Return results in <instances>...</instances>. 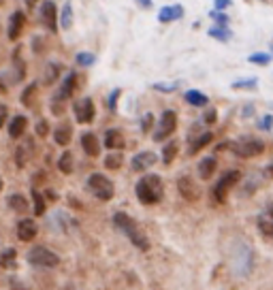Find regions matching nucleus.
I'll list each match as a JSON object with an SVG mask.
<instances>
[{
	"mask_svg": "<svg viewBox=\"0 0 273 290\" xmlns=\"http://www.w3.org/2000/svg\"><path fill=\"white\" fill-rule=\"evenodd\" d=\"M136 198L143 205H158L165 198V184H162L160 175H143L135 186Z\"/></svg>",
	"mask_w": 273,
	"mask_h": 290,
	"instance_id": "obj_1",
	"label": "nucleus"
},
{
	"mask_svg": "<svg viewBox=\"0 0 273 290\" xmlns=\"http://www.w3.org/2000/svg\"><path fill=\"white\" fill-rule=\"evenodd\" d=\"M113 224H115V228H120L122 233H124L128 239H131V243H133L135 248H139L141 252H147V250H149L147 235L143 233L139 226H136V222L128 214H124V211H118V214L113 216Z\"/></svg>",
	"mask_w": 273,
	"mask_h": 290,
	"instance_id": "obj_2",
	"label": "nucleus"
},
{
	"mask_svg": "<svg viewBox=\"0 0 273 290\" xmlns=\"http://www.w3.org/2000/svg\"><path fill=\"white\" fill-rule=\"evenodd\" d=\"M231 265L233 271L241 278H248L254 269V250H252L245 241H237L231 252Z\"/></svg>",
	"mask_w": 273,
	"mask_h": 290,
	"instance_id": "obj_3",
	"label": "nucleus"
},
{
	"mask_svg": "<svg viewBox=\"0 0 273 290\" xmlns=\"http://www.w3.org/2000/svg\"><path fill=\"white\" fill-rule=\"evenodd\" d=\"M220 147H229L233 150L235 156H241V158H254V156H261L265 154V141L261 139H254V137H243L239 141H233V143H224Z\"/></svg>",
	"mask_w": 273,
	"mask_h": 290,
	"instance_id": "obj_4",
	"label": "nucleus"
},
{
	"mask_svg": "<svg viewBox=\"0 0 273 290\" xmlns=\"http://www.w3.org/2000/svg\"><path fill=\"white\" fill-rule=\"evenodd\" d=\"M88 190L102 203L111 201L113 194H115L113 182L107 175H102V173H92V175L88 177Z\"/></svg>",
	"mask_w": 273,
	"mask_h": 290,
	"instance_id": "obj_5",
	"label": "nucleus"
},
{
	"mask_svg": "<svg viewBox=\"0 0 273 290\" xmlns=\"http://www.w3.org/2000/svg\"><path fill=\"white\" fill-rule=\"evenodd\" d=\"M28 262L34 267H41V269H54V267H58V262H60V256H58L54 250H49L45 246H34L28 252Z\"/></svg>",
	"mask_w": 273,
	"mask_h": 290,
	"instance_id": "obj_6",
	"label": "nucleus"
},
{
	"mask_svg": "<svg viewBox=\"0 0 273 290\" xmlns=\"http://www.w3.org/2000/svg\"><path fill=\"white\" fill-rule=\"evenodd\" d=\"M239 179H241V173L237 169L226 171L224 175L220 177V182L216 184V188H213V198H216L218 203H226V196H229V192L239 184Z\"/></svg>",
	"mask_w": 273,
	"mask_h": 290,
	"instance_id": "obj_7",
	"label": "nucleus"
},
{
	"mask_svg": "<svg viewBox=\"0 0 273 290\" xmlns=\"http://www.w3.org/2000/svg\"><path fill=\"white\" fill-rule=\"evenodd\" d=\"M175 128H177V113L171 111V109H167V111L160 115L158 126H156V130H154V141L169 139L175 132Z\"/></svg>",
	"mask_w": 273,
	"mask_h": 290,
	"instance_id": "obj_8",
	"label": "nucleus"
},
{
	"mask_svg": "<svg viewBox=\"0 0 273 290\" xmlns=\"http://www.w3.org/2000/svg\"><path fill=\"white\" fill-rule=\"evenodd\" d=\"M177 190H179L181 198H186L188 203H197V201H201V196H203V188L188 175L177 179Z\"/></svg>",
	"mask_w": 273,
	"mask_h": 290,
	"instance_id": "obj_9",
	"label": "nucleus"
},
{
	"mask_svg": "<svg viewBox=\"0 0 273 290\" xmlns=\"http://www.w3.org/2000/svg\"><path fill=\"white\" fill-rule=\"evenodd\" d=\"M73 111H75V120L79 122V124H90V122L94 120L96 115V109H94V102L92 98H79L73 105Z\"/></svg>",
	"mask_w": 273,
	"mask_h": 290,
	"instance_id": "obj_10",
	"label": "nucleus"
},
{
	"mask_svg": "<svg viewBox=\"0 0 273 290\" xmlns=\"http://www.w3.org/2000/svg\"><path fill=\"white\" fill-rule=\"evenodd\" d=\"M41 22L45 24V28H49L51 32L58 30V11L51 0H45L41 4Z\"/></svg>",
	"mask_w": 273,
	"mask_h": 290,
	"instance_id": "obj_11",
	"label": "nucleus"
},
{
	"mask_svg": "<svg viewBox=\"0 0 273 290\" xmlns=\"http://www.w3.org/2000/svg\"><path fill=\"white\" fill-rule=\"evenodd\" d=\"M154 164H156V154L154 152H139V154H135V158L131 162L135 173H143V171L152 169Z\"/></svg>",
	"mask_w": 273,
	"mask_h": 290,
	"instance_id": "obj_12",
	"label": "nucleus"
},
{
	"mask_svg": "<svg viewBox=\"0 0 273 290\" xmlns=\"http://www.w3.org/2000/svg\"><path fill=\"white\" fill-rule=\"evenodd\" d=\"M36 233H38V226H36L34 220H30V218H24V220L17 222V237L24 243H30L36 237Z\"/></svg>",
	"mask_w": 273,
	"mask_h": 290,
	"instance_id": "obj_13",
	"label": "nucleus"
},
{
	"mask_svg": "<svg viewBox=\"0 0 273 290\" xmlns=\"http://www.w3.org/2000/svg\"><path fill=\"white\" fill-rule=\"evenodd\" d=\"M81 147L90 158H96L101 154V141L94 132H83L81 134Z\"/></svg>",
	"mask_w": 273,
	"mask_h": 290,
	"instance_id": "obj_14",
	"label": "nucleus"
},
{
	"mask_svg": "<svg viewBox=\"0 0 273 290\" xmlns=\"http://www.w3.org/2000/svg\"><path fill=\"white\" fill-rule=\"evenodd\" d=\"M24 24H26V15L22 11H13L11 17H9V38L11 41H17L19 34L24 30Z\"/></svg>",
	"mask_w": 273,
	"mask_h": 290,
	"instance_id": "obj_15",
	"label": "nucleus"
},
{
	"mask_svg": "<svg viewBox=\"0 0 273 290\" xmlns=\"http://www.w3.org/2000/svg\"><path fill=\"white\" fill-rule=\"evenodd\" d=\"M184 17V9L179 4H171V6H165L160 9L158 13V22L160 24H171V22H177V19Z\"/></svg>",
	"mask_w": 273,
	"mask_h": 290,
	"instance_id": "obj_16",
	"label": "nucleus"
},
{
	"mask_svg": "<svg viewBox=\"0 0 273 290\" xmlns=\"http://www.w3.org/2000/svg\"><path fill=\"white\" fill-rule=\"evenodd\" d=\"M107 150H122L124 147V134H122L118 128H109L105 132V139H102Z\"/></svg>",
	"mask_w": 273,
	"mask_h": 290,
	"instance_id": "obj_17",
	"label": "nucleus"
},
{
	"mask_svg": "<svg viewBox=\"0 0 273 290\" xmlns=\"http://www.w3.org/2000/svg\"><path fill=\"white\" fill-rule=\"evenodd\" d=\"M26 128H28V118H26V115H15V118L9 122V137L11 139L24 137Z\"/></svg>",
	"mask_w": 273,
	"mask_h": 290,
	"instance_id": "obj_18",
	"label": "nucleus"
},
{
	"mask_svg": "<svg viewBox=\"0 0 273 290\" xmlns=\"http://www.w3.org/2000/svg\"><path fill=\"white\" fill-rule=\"evenodd\" d=\"M197 171H199V177H201V179H209L213 173L218 171V160L213 158V156H205V158L199 162Z\"/></svg>",
	"mask_w": 273,
	"mask_h": 290,
	"instance_id": "obj_19",
	"label": "nucleus"
},
{
	"mask_svg": "<svg viewBox=\"0 0 273 290\" xmlns=\"http://www.w3.org/2000/svg\"><path fill=\"white\" fill-rule=\"evenodd\" d=\"M75 88H77V75L75 73H68V77L64 79V83L60 86V92L56 94V100H67L73 96L75 92Z\"/></svg>",
	"mask_w": 273,
	"mask_h": 290,
	"instance_id": "obj_20",
	"label": "nucleus"
},
{
	"mask_svg": "<svg viewBox=\"0 0 273 290\" xmlns=\"http://www.w3.org/2000/svg\"><path fill=\"white\" fill-rule=\"evenodd\" d=\"M256 226H258V230H261V235L265 237V239H271L273 237V218L269 214V209L256 218Z\"/></svg>",
	"mask_w": 273,
	"mask_h": 290,
	"instance_id": "obj_21",
	"label": "nucleus"
},
{
	"mask_svg": "<svg viewBox=\"0 0 273 290\" xmlns=\"http://www.w3.org/2000/svg\"><path fill=\"white\" fill-rule=\"evenodd\" d=\"M30 158H32V141L28 139L24 145H19L15 150V164L19 166V169H24Z\"/></svg>",
	"mask_w": 273,
	"mask_h": 290,
	"instance_id": "obj_22",
	"label": "nucleus"
},
{
	"mask_svg": "<svg viewBox=\"0 0 273 290\" xmlns=\"http://www.w3.org/2000/svg\"><path fill=\"white\" fill-rule=\"evenodd\" d=\"M6 205H9L11 211H15V214H26V211L30 209V203L26 201V196H22V194H11L6 198Z\"/></svg>",
	"mask_w": 273,
	"mask_h": 290,
	"instance_id": "obj_23",
	"label": "nucleus"
},
{
	"mask_svg": "<svg viewBox=\"0 0 273 290\" xmlns=\"http://www.w3.org/2000/svg\"><path fill=\"white\" fill-rule=\"evenodd\" d=\"M70 139H73V128H70L68 124H60L54 130V141L58 145H68L70 143Z\"/></svg>",
	"mask_w": 273,
	"mask_h": 290,
	"instance_id": "obj_24",
	"label": "nucleus"
},
{
	"mask_svg": "<svg viewBox=\"0 0 273 290\" xmlns=\"http://www.w3.org/2000/svg\"><path fill=\"white\" fill-rule=\"evenodd\" d=\"M186 100L190 102L192 107H205L207 102H209V98H207L203 92H199V90H188V92H186Z\"/></svg>",
	"mask_w": 273,
	"mask_h": 290,
	"instance_id": "obj_25",
	"label": "nucleus"
},
{
	"mask_svg": "<svg viewBox=\"0 0 273 290\" xmlns=\"http://www.w3.org/2000/svg\"><path fill=\"white\" fill-rule=\"evenodd\" d=\"M17 265V252L13 248H6L2 254H0V267L2 269H13Z\"/></svg>",
	"mask_w": 273,
	"mask_h": 290,
	"instance_id": "obj_26",
	"label": "nucleus"
},
{
	"mask_svg": "<svg viewBox=\"0 0 273 290\" xmlns=\"http://www.w3.org/2000/svg\"><path fill=\"white\" fill-rule=\"evenodd\" d=\"M58 169H60L64 175H70V173H73V169H75L73 154H70V152H64L62 156H60V160H58Z\"/></svg>",
	"mask_w": 273,
	"mask_h": 290,
	"instance_id": "obj_27",
	"label": "nucleus"
},
{
	"mask_svg": "<svg viewBox=\"0 0 273 290\" xmlns=\"http://www.w3.org/2000/svg\"><path fill=\"white\" fill-rule=\"evenodd\" d=\"M122 162H124V156H122V150H111V154L105 158V166L109 171H115L120 169Z\"/></svg>",
	"mask_w": 273,
	"mask_h": 290,
	"instance_id": "obj_28",
	"label": "nucleus"
},
{
	"mask_svg": "<svg viewBox=\"0 0 273 290\" xmlns=\"http://www.w3.org/2000/svg\"><path fill=\"white\" fill-rule=\"evenodd\" d=\"M177 152H179V143H177V141H171V143H167L165 150H162V162L171 164L173 160H175V156H177Z\"/></svg>",
	"mask_w": 273,
	"mask_h": 290,
	"instance_id": "obj_29",
	"label": "nucleus"
},
{
	"mask_svg": "<svg viewBox=\"0 0 273 290\" xmlns=\"http://www.w3.org/2000/svg\"><path fill=\"white\" fill-rule=\"evenodd\" d=\"M211 141H213V134H211V132H203V134H199V137L194 139V143L190 145V154H199L205 145H209Z\"/></svg>",
	"mask_w": 273,
	"mask_h": 290,
	"instance_id": "obj_30",
	"label": "nucleus"
},
{
	"mask_svg": "<svg viewBox=\"0 0 273 290\" xmlns=\"http://www.w3.org/2000/svg\"><path fill=\"white\" fill-rule=\"evenodd\" d=\"M32 209H34V216H43L45 209H47L43 194L38 190H34V188H32Z\"/></svg>",
	"mask_w": 273,
	"mask_h": 290,
	"instance_id": "obj_31",
	"label": "nucleus"
},
{
	"mask_svg": "<svg viewBox=\"0 0 273 290\" xmlns=\"http://www.w3.org/2000/svg\"><path fill=\"white\" fill-rule=\"evenodd\" d=\"M58 22H60V26H62L64 30H68L70 26H73V4H70V2L64 4L62 15H60V19H58Z\"/></svg>",
	"mask_w": 273,
	"mask_h": 290,
	"instance_id": "obj_32",
	"label": "nucleus"
},
{
	"mask_svg": "<svg viewBox=\"0 0 273 290\" xmlns=\"http://www.w3.org/2000/svg\"><path fill=\"white\" fill-rule=\"evenodd\" d=\"M209 36L218 38V41H229L233 36V32L229 30V26H218V28H211L209 30Z\"/></svg>",
	"mask_w": 273,
	"mask_h": 290,
	"instance_id": "obj_33",
	"label": "nucleus"
},
{
	"mask_svg": "<svg viewBox=\"0 0 273 290\" xmlns=\"http://www.w3.org/2000/svg\"><path fill=\"white\" fill-rule=\"evenodd\" d=\"M58 70H60V64H49L47 68H45V77H43V83L45 86H49V83H54L58 79Z\"/></svg>",
	"mask_w": 273,
	"mask_h": 290,
	"instance_id": "obj_34",
	"label": "nucleus"
},
{
	"mask_svg": "<svg viewBox=\"0 0 273 290\" xmlns=\"http://www.w3.org/2000/svg\"><path fill=\"white\" fill-rule=\"evenodd\" d=\"M248 62H252V64H261V66H267V64L271 62V56L265 54V51H258V54H252V56L248 58Z\"/></svg>",
	"mask_w": 273,
	"mask_h": 290,
	"instance_id": "obj_35",
	"label": "nucleus"
},
{
	"mask_svg": "<svg viewBox=\"0 0 273 290\" xmlns=\"http://www.w3.org/2000/svg\"><path fill=\"white\" fill-rule=\"evenodd\" d=\"M96 62V58H94V54H88V51H81V54H77V64L79 66H92V64Z\"/></svg>",
	"mask_w": 273,
	"mask_h": 290,
	"instance_id": "obj_36",
	"label": "nucleus"
},
{
	"mask_svg": "<svg viewBox=\"0 0 273 290\" xmlns=\"http://www.w3.org/2000/svg\"><path fill=\"white\" fill-rule=\"evenodd\" d=\"M258 86V79H239V81H233V90H250V88H256Z\"/></svg>",
	"mask_w": 273,
	"mask_h": 290,
	"instance_id": "obj_37",
	"label": "nucleus"
},
{
	"mask_svg": "<svg viewBox=\"0 0 273 290\" xmlns=\"http://www.w3.org/2000/svg\"><path fill=\"white\" fill-rule=\"evenodd\" d=\"M34 94H36V83H30V86L24 90V94H22V102L26 107L32 105V96H34Z\"/></svg>",
	"mask_w": 273,
	"mask_h": 290,
	"instance_id": "obj_38",
	"label": "nucleus"
},
{
	"mask_svg": "<svg viewBox=\"0 0 273 290\" xmlns=\"http://www.w3.org/2000/svg\"><path fill=\"white\" fill-rule=\"evenodd\" d=\"M152 126H154V115L152 113H145L141 118V130L143 132H149V130H152Z\"/></svg>",
	"mask_w": 273,
	"mask_h": 290,
	"instance_id": "obj_39",
	"label": "nucleus"
},
{
	"mask_svg": "<svg viewBox=\"0 0 273 290\" xmlns=\"http://www.w3.org/2000/svg\"><path fill=\"white\" fill-rule=\"evenodd\" d=\"M211 17H213V19H216V22H218V26H229V15H226V13L213 11V13H211Z\"/></svg>",
	"mask_w": 273,
	"mask_h": 290,
	"instance_id": "obj_40",
	"label": "nucleus"
},
{
	"mask_svg": "<svg viewBox=\"0 0 273 290\" xmlns=\"http://www.w3.org/2000/svg\"><path fill=\"white\" fill-rule=\"evenodd\" d=\"M6 120H9V107L0 102V128L4 126V122H6Z\"/></svg>",
	"mask_w": 273,
	"mask_h": 290,
	"instance_id": "obj_41",
	"label": "nucleus"
},
{
	"mask_svg": "<svg viewBox=\"0 0 273 290\" xmlns=\"http://www.w3.org/2000/svg\"><path fill=\"white\" fill-rule=\"evenodd\" d=\"M154 90H160V92H173L175 83H154Z\"/></svg>",
	"mask_w": 273,
	"mask_h": 290,
	"instance_id": "obj_42",
	"label": "nucleus"
},
{
	"mask_svg": "<svg viewBox=\"0 0 273 290\" xmlns=\"http://www.w3.org/2000/svg\"><path fill=\"white\" fill-rule=\"evenodd\" d=\"M213 4H216L218 11H224V9H229V6L233 4V0H213Z\"/></svg>",
	"mask_w": 273,
	"mask_h": 290,
	"instance_id": "obj_43",
	"label": "nucleus"
},
{
	"mask_svg": "<svg viewBox=\"0 0 273 290\" xmlns=\"http://www.w3.org/2000/svg\"><path fill=\"white\" fill-rule=\"evenodd\" d=\"M36 132L41 134V137H45V134H47V122H45V120L38 122V124H36Z\"/></svg>",
	"mask_w": 273,
	"mask_h": 290,
	"instance_id": "obj_44",
	"label": "nucleus"
},
{
	"mask_svg": "<svg viewBox=\"0 0 273 290\" xmlns=\"http://www.w3.org/2000/svg\"><path fill=\"white\" fill-rule=\"evenodd\" d=\"M207 124H213V122H216V111H213V109H207V113H205V118H203Z\"/></svg>",
	"mask_w": 273,
	"mask_h": 290,
	"instance_id": "obj_45",
	"label": "nucleus"
},
{
	"mask_svg": "<svg viewBox=\"0 0 273 290\" xmlns=\"http://www.w3.org/2000/svg\"><path fill=\"white\" fill-rule=\"evenodd\" d=\"M271 115H265V118H263V122H261V128H263V130H271Z\"/></svg>",
	"mask_w": 273,
	"mask_h": 290,
	"instance_id": "obj_46",
	"label": "nucleus"
},
{
	"mask_svg": "<svg viewBox=\"0 0 273 290\" xmlns=\"http://www.w3.org/2000/svg\"><path fill=\"white\" fill-rule=\"evenodd\" d=\"M118 96H120V90H113L111 96H109V107L115 109V100H118Z\"/></svg>",
	"mask_w": 273,
	"mask_h": 290,
	"instance_id": "obj_47",
	"label": "nucleus"
},
{
	"mask_svg": "<svg viewBox=\"0 0 273 290\" xmlns=\"http://www.w3.org/2000/svg\"><path fill=\"white\" fill-rule=\"evenodd\" d=\"M9 92V83L4 81V75H0V94H6Z\"/></svg>",
	"mask_w": 273,
	"mask_h": 290,
	"instance_id": "obj_48",
	"label": "nucleus"
},
{
	"mask_svg": "<svg viewBox=\"0 0 273 290\" xmlns=\"http://www.w3.org/2000/svg\"><path fill=\"white\" fill-rule=\"evenodd\" d=\"M34 43H36V47L34 45H32V47H34L36 51H41L43 49V36H34Z\"/></svg>",
	"mask_w": 273,
	"mask_h": 290,
	"instance_id": "obj_49",
	"label": "nucleus"
},
{
	"mask_svg": "<svg viewBox=\"0 0 273 290\" xmlns=\"http://www.w3.org/2000/svg\"><path fill=\"white\" fill-rule=\"evenodd\" d=\"M136 4H141L143 9H149V6H152V0H136Z\"/></svg>",
	"mask_w": 273,
	"mask_h": 290,
	"instance_id": "obj_50",
	"label": "nucleus"
},
{
	"mask_svg": "<svg viewBox=\"0 0 273 290\" xmlns=\"http://www.w3.org/2000/svg\"><path fill=\"white\" fill-rule=\"evenodd\" d=\"M2 186H4V184H2V177H0V192H2Z\"/></svg>",
	"mask_w": 273,
	"mask_h": 290,
	"instance_id": "obj_51",
	"label": "nucleus"
},
{
	"mask_svg": "<svg viewBox=\"0 0 273 290\" xmlns=\"http://www.w3.org/2000/svg\"><path fill=\"white\" fill-rule=\"evenodd\" d=\"M2 2H4V0H0V4H2Z\"/></svg>",
	"mask_w": 273,
	"mask_h": 290,
	"instance_id": "obj_52",
	"label": "nucleus"
}]
</instances>
